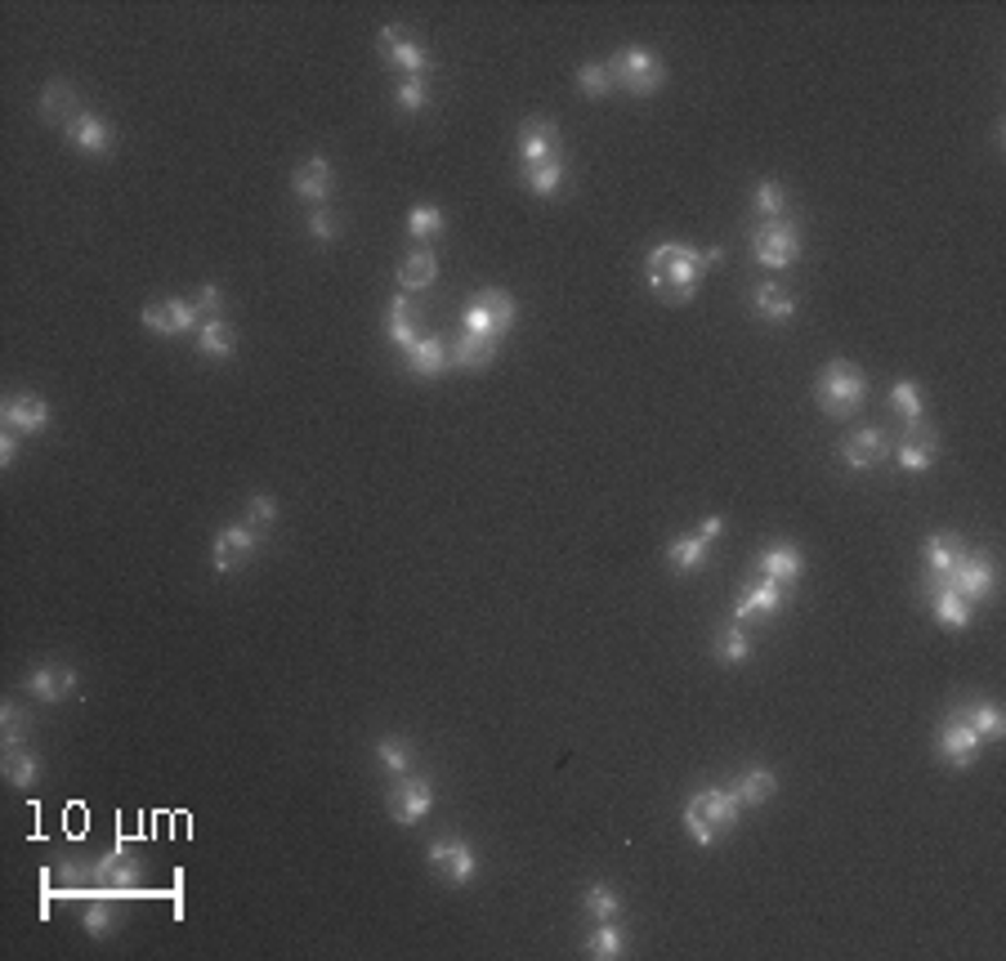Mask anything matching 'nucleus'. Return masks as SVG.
Wrapping results in <instances>:
<instances>
[{"instance_id": "15", "label": "nucleus", "mask_w": 1006, "mask_h": 961, "mask_svg": "<svg viewBox=\"0 0 1006 961\" xmlns=\"http://www.w3.org/2000/svg\"><path fill=\"white\" fill-rule=\"evenodd\" d=\"M99 886H108L113 894H126V890H139V877H143V863H139V854L134 850H126V845H113L99 863H94V873H90Z\"/></svg>"}, {"instance_id": "6", "label": "nucleus", "mask_w": 1006, "mask_h": 961, "mask_svg": "<svg viewBox=\"0 0 1006 961\" xmlns=\"http://www.w3.org/2000/svg\"><path fill=\"white\" fill-rule=\"evenodd\" d=\"M519 309H514V296L501 292V286H484L470 305H465V318H461V331H474V335H488V341H501V335L514 327Z\"/></svg>"}, {"instance_id": "35", "label": "nucleus", "mask_w": 1006, "mask_h": 961, "mask_svg": "<svg viewBox=\"0 0 1006 961\" xmlns=\"http://www.w3.org/2000/svg\"><path fill=\"white\" fill-rule=\"evenodd\" d=\"M707 555H711V546H707L698 533H689V537H676V542L666 546V568L680 572V577H689V572H698V568L707 563Z\"/></svg>"}, {"instance_id": "9", "label": "nucleus", "mask_w": 1006, "mask_h": 961, "mask_svg": "<svg viewBox=\"0 0 1006 961\" xmlns=\"http://www.w3.org/2000/svg\"><path fill=\"white\" fill-rule=\"evenodd\" d=\"M429 809H435V787H429L425 779H416V774L394 779V787H390V796H386V814H390L399 828L425 823Z\"/></svg>"}, {"instance_id": "51", "label": "nucleus", "mask_w": 1006, "mask_h": 961, "mask_svg": "<svg viewBox=\"0 0 1006 961\" xmlns=\"http://www.w3.org/2000/svg\"><path fill=\"white\" fill-rule=\"evenodd\" d=\"M193 309L202 313V322H206V318H220V309H224V292H220L215 282H206L202 292L193 296Z\"/></svg>"}, {"instance_id": "36", "label": "nucleus", "mask_w": 1006, "mask_h": 961, "mask_svg": "<svg viewBox=\"0 0 1006 961\" xmlns=\"http://www.w3.org/2000/svg\"><path fill=\"white\" fill-rule=\"evenodd\" d=\"M36 779H40V756L23 743V747H5V783L10 787H36Z\"/></svg>"}, {"instance_id": "47", "label": "nucleus", "mask_w": 1006, "mask_h": 961, "mask_svg": "<svg viewBox=\"0 0 1006 961\" xmlns=\"http://www.w3.org/2000/svg\"><path fill=\"white\" fill-rule=\"evenodd\" d=\"M578 90L587 94V99H604V94H613L608 63H582V68H578Z\"/></svg>"}, {"instance_id": "34", "label": "nucleus", "mask_w": 1006, "mask_h": 961, "mask_svg": "<svg viewBox=\"0 0 1006 961\" xmlns=\"http://www.w3.org/2000/svg\"><path fill=\"white\" fill-rule=\"evenodd\" d=\"M922 555H926V577H944L957 559L967 555V546H962V537H957V533H935V537H926Z\"/></svg>"}, {"instance_id": "43", "label": "nucleus", "mask_w": 1006, "mask_h": 961, "mask_svg": "<svg viewBox=\"0 0 1006 961\" xmlns=\"http://www.w3.org/2000/svg\"><path fill=\"white\" fill-rule=\"evenodd\" d=\"M376 760L386 764V774H390V779L412 774V747H407L403 738H380V743H376Z\"/></svg>"}, {"instance_id": "37", "label": "nucleus", "mask_w": 1006, "mask_h": 961, "mask_svg": "<svg viewBox=\"0 0 1006 961\" xmlns=\"http://www.w3.org/2000/svg\"><path fill=\"white\" fill-rule=\"evenodd\" d=\"M564 175H568V166H564V162L519 166V179H523V188H533L537 198H555V192H559V183H564Z\"/></svg>"}, {"instance_id": "23", "label": "nucleus", "mask_w": 1006, "mask_h": 961, "mask_svg": "<svg viewBox=\"0 0 1006 961\" xmlns=\"http://www.w3.org/2000/svg\"><path fill=\"white\" fill-rule=\"evenodd\" d=\"M85 108H81V94H76V85H68V81H50L40 90V117L50 121V126H59V130H68L76 117H81Z\"/></svg>"}, {"instance_id": "18", "label": "nucleus", "mask_w": 1006, "mask_h": 961, "mask_svg": "<svg viewBox=\"0 0 1006 961\" xmlns=\"http://www.w3.org/2000/svg\"><path fill=\"white\" fill-rule=\"evenodd\" d=\"M63 139L72 143V149H81V153H90V157H104V153H113L117 149V130H113V121L108 117H99V112H81L68 130H63Z\"/></svg>"}, {"instance_id": "1", "label": "nucleus", "mask_w": 1006, "mask_h": 961, "mask_svg": "<svg viewBox=\"0 0 1006 961\" xmlns=\"http://www.w3.org/2000/svg\"><path fill=\"white\" fill-rule=\"evenodd\" d=\"M644 277L666 305H689L698 282L707 277V264H702V251H694L685 242H662L658 251H649Z\"/></svg>"}, {"instance_id": "32", "label": "nucleus", "mask_w": 1006, "mask_h": 961, "mask_svg": "<svg viewBox=\"0 0 1006 961\" xmlns=\"http://www.w3.org/2000/svg\"><path fill=\"white\" fill-rule=\"evenodd\" d=\"M198 354H202V358H215V363L233 358V354H237V331H233V322L206 318V322L198 327Z\"/></svg>"}, {"instance_id": "5", "label": "nucleus", "mask_w": 1006, "mask_h": 961, "mask_svg": "<svg viewBox=\"0 0 1006 961\" xmlns=\"http://www.w3.org/2000/svg\"><path fill=\"white\" fill-rule=\"evenodd\" d=\"M922 586H944V591H957V595H967L971 604H980L997 586V568H993V559L984 550H967L944 577H926Z\"/></svg>"}, {"instance_id": "28", "label": "nucleus", "mask_w": 1006, "mask_h": 961, "mask_svg": "<svg viewBox=\"0 0 1006 961\" xmlns=\"http://www.w3.org/2000/svg\"><path fill=\"white\" fill-rule=\"evenodd\" d=\"M751 309H756V318H765V322H792V318H796V296L783 292L779 282H760L756 292H751Z\"/></svg>"}, {"instance_id": "42", "label": "nucleus", "mask_w": 1006, "mask_h": 961, "mask_svg": "<svg viewBox=\"0 0 1006 961\" xmlns=\"http://www.w3.org/2000/svg\"><path fill=\"white\" fill-rule=\"evenodd\" d=\"M443 228H448V220H443L439 206H412L407 233L416 237V242H435V237H443Z\"/></svg>"}, {"instance_id": "26", "label": "nucleus", "mask_w": 1006, "mask_h": 961, "mask_svg": "<svg viewBox=\"0 0 1006 961\" xmlns=\"http://www.w3.org/2000/svg\"><path fill=\"white\" fill-rule=\"evenodd\" d=\"M493 358H497V341H488V335L461 331L457 341H448V363H452V367L478 371V367H493Z\"/></svg>"}, {"instance_id": "19", "label": "nucleus", "mask_w": 1006, "mask_h": 961, "mask_svg": "<svg viewBox=\"0 0 1006 961\" xmlns=\"http://www.w3.org/2000/svg\"><path fill=\"white\" fill-rule=\"evenodd\" d=\"M0 416H5V429H14V435H40L45 425H50V403H45L40 394H10L5 403H0Z\"/></svg>"}, {"instance_id": "14", "label": "nucleus", "mask_w": 1006, "mask_h": 961, "mask_svg": "<svg viewBox=\"0 0 1006 961\" xmlns=\"http://www.w3.org/2000/svg\"><path fill=\"white\" fill-rule=\"evenodd\" d=\"M23 689H27L32 698H40L45 707H55V702H63V698H72V693L81 689V676H76L72 666H63V662H45V666L27 671Z\"/></svg>"}, {"instance_id": "13", "label": "nucleus", "mask_w": 1006, "mask_h": 961, "mask_svg": "<svg viewBox=\"0 0 1006 961\" xmlns=\"http://www.w3.org/2000/svg\"><path fill=\"white\" fill-rule=\"evenodd\" d=\"M139 322L157 331V335H184V331H198L202 327V313L193 309V300H179V296H166V300H153L143 305Z\"/></svg>"}, {"instance_id": "3", "label": "nucleus", "mask_w": 1006, "mask_h": 961, "mask_svg": "<svg viewBox=\"0 0 1006 961\" xmlns=\"http://www.w3.org/2000/svg\"><path fill=\"white\" fill-rule=\"evenodd\" d=\"M608 76L622 94H631V99H653V94L666 85V63L649 50V45H622V50L608 59Z\"/></svg>"}, {"instance_id": "10", "label": "nucleus", "mask_w": 1006, "mask_h": 961, "mask_svg": "<svg viewBox=\"0 0 1006 961\" xmlns=\"http://www.w3.org/2000/svg\"><path fill=\"white\" fill-rule=\"evenodd\" d=\"M260 542H264V527H256V523H228V527H220L215 542H211V568L215 572L242 568L260 550Z\"/></svg>"}, {"instance_id": "49", "label": "nucleus", "mask_w": 1006, "mask_h": 961, "mask_svg": "<svg viewBox=\"0 0 1006 961\" xmlns=\"http://www.w3.org/2000/svg\"><path fill=\"white\" fill-rule=\"evenodd\" d=\"M309 237H313L318 247H331L335 237H341V215L327 211V206H313L309 211Z\"/></svg>"}, {"instance_id": "4", "label": "nucleus", "mask_w": 1006, "mask_h": 961, "mask_svg": "<svg viewBox=\"0 0 1006 961\" xmlns=\"http://www.w3.org/2000/svg\"><path fill=\"white\" fill-rule=\"evenodd\" d=\"M864 394H868L864 367H854V363H845V358H832V363L819 371V380H814V399H819V407H824L832 420L854 416V407L864 403Z\"/></svg>"}, {"instance_id": "2", "label": "nucleus", "mask_w": 1006, "mask_h": 961, "mask_svg": "<svg viewBox=\"0 0 1006 961\" xmlns=\"http://www.w3.org/2000/svg\"><path fill=\"white\" fill-rule=\"evenodd\" d=\"M738 814H743V800L734 796V787H702L685 800V828H689L694 845L711 850L715 837L738 823Z\"/></svg>"}, {"instance_id": "48", "label": "nucleus", "mask_w": 1006, "mask_h": 961, "mask_svg": "<svg viewBox=\"0 0 1006 961\" xmlns=\"http://www.w3.org/2000/svg\"><path fill=\"white\" fill-rule=\"evenodd\" d=\"M0 734H5V747H23L27 743V711L19 702L0 707Z\"/></svg>"}, {"instance_id": "12", "label": "nucleus", "mask_w": 1006, "mask_h": 961, "mask_svg": "<svg viewBox=\"0 0 1006 961\" xmlns=\"http://www.w3.org/2000/svg\"><path fill=\"white\" fill-rule=\"evenodd\" d=\"M425 858L443 873L448 886H470V881L478 877V858H474V850H470L461 837H439L435 845L425 850Z\"/></svg>"}, {"instance_id": "31", "label": "nucleus", "mask_w": 1006, "mask_h": 961, "mask_svg": "<svg viewBox=\"0 0 1006 961\" xmlns=\"http://www.w3.org/2000/svg\"><path fill=\"white\" fill-rule=\"evenodd\" d=\"M435 277H439V260H435L429 247H416V251L403 256V264H399V286L403 292H425V286H435Z\"/></svg>"}, {"instance_id": "7", "label": "nucleus", "mask_w": 1006, "mask_h": 961, "mask_svg": "<svg viewBox=\"0 0 1006 961\" xmlns=\"http://www.w3.org/2000/svg\"><path fill=\"white\" fill-rule=\"evenodd\" d=\"M751 251L765 269H792L801 260V224L779 215V220H760L751 233Z\"/></svg>"}, {"instance_id": "24", "label": "nucleus", "mask_w": 1006, "mask_h": 961, "mask_svg": "<svg viewBox=\"0 0 1006 961\" xmlns=\"http://www.w3.org/2000/svg\"><path fill=\"white\" fill-rule=\"evenodd\" d=\"M756 568H760V577H774V582L792 586V582H801V572H805V555L792 542H774V546H765L756 555Z\"/></svg>"}, {"instance_id": "16", "label": "nucleus", "mask_w": 1006, "mask_h": 961, "mask_svg": "<svg viewBox=\"0 0 1006 961\" xmlns=\"http://www.w3.org/2000/svg\"><path fill=\"white\" fill-rule=\"evenodd\" d=\"M890 439H886V429L881 425H864V429H850L845 435V443H841V461L850 465V470H873V465H881L886 456H890Z\"/></svg>"}, {"instance_id": "8", "label": "nucleus", "mask_w": 1006, "mask_h": 961, "mask_svg": "<svg viewBox=\"0 0 1006 961\" xmlns=\"http://www.w3.org/2000/svg\"><path fill=\"white\" fill-rule=\"evenodd\" d=\"M376 45H380V55H386V63H390V68H399L403 76H425L429 68H435V55H429L425 45H421V40H416L403 23L380 27Z\"/></svg>"}, {"instance_id": "30", "label": "nucleus", "mask_w": 1006, "mask_h": 961, "mask_svg": "<svg viewBox=\"0 0 1006 961\" xmlns=\"http://www.w3.org/2000/svg\"><path fill=\"white\" fill-rule=\"evenodd\" d=\"M386 331H390V341L399 345V354L403 349H412L416 341H421V318H416V305L407 300V296H394L390 300V313H386Z\"/></svg>"}, {"instance_id": "44", "label": "nucleus", "mask_w": 1006, "mask_h": 961, "mask_svg": "<svg viewBox=\"0 0 1006 961\" xmlns=\"http://www.w3.org/2000/svg\"><path fill=\"white\" fill-rule=\"evenodd\" d=\"M587 952H591L595 961H613V957L627 952V939H622L617 922H600V930L587 939Z\"/></svg>"}, {"instance_id": "25", "label": "nucleus", "mask_w": 1006, "mask_h": 961, "mask_svg": "<svg viewBox=\"0 0 1006 961\" xmlns=\"http://www.w3.org/2000/svg\"><path fill=\"white\" fill-rule=\"evenodd\" d=\"M788 600L783 582H774V577H760V582H747L738 604H734V621H747L751 613H779Z\"/></svg>"}, {"instance_id": "11", "label": "nucleus", "mask_w": 1006, "mask_h": 961, "mask_svg": "<svg viewBox=\"0 0 1006 961\" xmlns=\"http://www.w3.org/2000/svg\"><path fill=\"white\" fill-rule=\"evenodd\" d=\"M519 162L542 166V162H564V139L551 117H529L519 126Z\"/></svg>"}, {"instance_id": "20", "label": "nucleus", "mask_w": 1006, "mask_h": 961, "mask_svg": "<svg viewBox=\"0 0 1006 961\" xmlns=\"http://www.w3.org/2000/svg\"><path fill=\"white\" fill-rule=\"evenodd\" d=\"M890 452L899 456V465H903V470L926 474V470L935 465V456H939V435H935V429H931L926 420H918V425H908V439H899Z\"/></svg>"}, {"instance_id": "40", "label": "nucleus", "mask_w": 1006, "mask_h": 961, "mask_svg": "<svg viewBox=\"0 0 1006 961\" xmlns=\"http://www.w3.org/2000/svg\"><path fill=\"white\" fill-rule=\"evenodd\" d=\"M747 653H751V640L743 631V621H730V627L715 636V657H721L725 666H738V662H747Z\"/></svg>"}, {"instance_id": "46", "label": "nucleus", "mask_w": 1006, "mask_h": 961, "mask_svg": "<svg viewBox=\"0 0 1006 961\" xmlns=\"http://www.w3.org/2000/svg\"><path fill=\"white\" fill-rule=\"evenodd\" d=\"M429 104V81L425 76H403L394 90V108L399 112H421Z\"/></svg>"}, {"instance_id": "21", "label": "nucleus", "mask_w": 1006, "mask_h": 961, "mask_svg": "<svg viewBox=\"0 0 1006 961\" xmlns=\"http://www.w3.org/2000/svg\"><path fill=\"white\" fill-rule=\"evenodd\" d=\"M331 188H335V170H331V162L322 153L305 157L296 166V175H292V192H296L300 202H309V206H322L331 198Z\"/></svg>"}, {"instance_id": "50", "label": "nucleus", "mask_w": 1006, "mask_h": 961, "mask_svg": "<svg viewBox=\"0 0 1006 961\" xmlns=\"http://www.w3.org/2000/svg\"><path fill=\"white\" fill-rule=\"evenodd\" d=\"M247 523H256V527H273V523H277V501H273L269 493L247 497Z\"/></svg>"}, {"instance_id": "45", "label": "nucleus", "mask_w": 1006, "mask_h": 961, "mask_svg": "<svg viewBox=\"0 0 1006 961\" xmlns=\"http://www.w3.org/2000/svg\"><path fill=\"white\" fill-rule=\"evenodd\" d=\"M81 926H85V935L104 939V935H113V930L121 926V912H117L113 903H90V907L81 912Z\"/></svg>"}, {"instance_id": "53", "label": "nucleus", "mask_w": 1006, "mask_h": 961, "mask_svg": "<svg viewBox=\"0 0 1006 961\" xmlns=\"http://www.w3.org/2000/svg\"><path fill=\"white\" fill-rule=\"evenodd\" d=\"M725 527H730V523H725V519H721V514H707V519H702V523H698V537H702V542H707V546H711V542H715V537H725Z\"/></svg>"}, {"instance_id": "52", "label": "nucleus", "mask_w": 1006, "mask_h": 961, "mask_svg": "<svg viewBox=\"0 0 1006 961\" xmlns=\"http://www.w3.org/2000/svg\"><path fill=\"white\" fill-rule=\"evenodd\" d=\"M19 461V435H14V429H0V465H14Z\"/></svg>"}, {"instance_id": "27", "label": "nucleus", "mask_w": 1006, "mask_h": 961, "mask_svg": "<svg viewBox=\"0 0 1006 961\" xmlns=\"http://www.w3.org/2000/svg\"><path fill=\"white\" fill-rule=\"evenodd\" d=\"M926 591V600H931V613H935V621L944 631H962L967 621H971V600L967 595H957V591H944V586H922Z\"/></svg>"}, {"instance_id": "41", "label": "nucleus", "mask_w": 1006, "mask_h": 961, "mask_svg": "<svg viewBox=\"0 0 1006 961\" xmlns=\"http://www.w3.org/2000/svg\"><path fill=\"white\" fill-rule=\"evenodd\" d=\"M582 912H591L595 922H617V912H622V894L613 890V886H591L587 894H582Z\"/></svg>"}, {"instance_id": "39", "label": "nucleus", "mask_w": 1006, "mask_h": 961, "mask_svg": "<svg viewBox=\"0 0 1006 961\" xmlns=\"http://www.w3.org/2000/svg\"><path fill=\"white\" fill-rule=\"evenodd\" d=\"M890 407L903 416V425L926 420V407H922V390H918V380H895V390H890Z\"/></svg>"}, {"instance_id": "17", "label": "nucleus", "mask_w": 1006, "mask_h": 961, "mask_svg": "<svg viewBox=\"0 0 1006 961\" xmlns=\"http://www.w3.org/2000/svg\"><path fill=\"white\" fill-rule=\"evenodd\" d=\"M980 734L967 725L962 715L957 711H948V720H944V729H939V756L952 764V769H971L975 764V756H980Z\"/></svg>"}, {"instance_id": "38", "label": "nucleus", "mask_w": 1006, "mask_h": 961, "mask_svg": "<svg viewBox=\"0 0 1006 961\" xmlns=\"http://www.w3.org/2000/svg\"><path fill=\"white\" fill-rule=\"evenodd\" d=\"M751 206H756V215H760V220H779V215H788V188H783L779 179H760V183H756V192H751Z\"/></svg>"}, {"instance_id": "22", "label": "nucleus", "mask_w": 1006, "mask_h": 961, "mask_svg": "<svg viewBox=\"0 0 1006 961\" xmlns=\"http://www.w3.org/2000/svg\"><path fill=\"white\" fill-rule=\"evenodd\" d=\"M403 367H407L412 376H421V380L443 376V371L452 367V363H448V341H443V335H421L412 349H403Z\"/></svg>"}, {"instance_id": "33", "label": "nucleus", "mask_w": 1006, "mask_h": 961, "mask_svg": "<svg viewBox=\"0 0 1006 961\" xmlns=\"http://www.w3.org/2000/svg\"><path fill=\"white\" fill-rule=\"evenodd\" d=\"M774 792H779V779H774V769H765V764L743 769V779L734 783V796L743 800V809H756L765 800H774Z\"/></svg>"}, {"instance_id": "29", "label": "nucleus", "mask_w": 1006, "mask_h": 961, "mask_svg": "<svg viewBox=\"0 0 1006 961\" xmlns=\"http://www.w3.org/2000/svg\"><path fill=\"white\" fill-rule=\"evenodd\" d=\"M957 715L967 720V725L980 734V743H1002L1006 738V720H1002V711L989 702V698H971L967 707H952Z\"/></svg>"}]
</instances>
